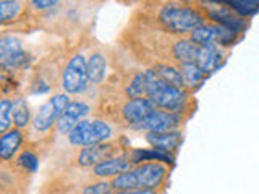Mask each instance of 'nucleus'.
I'll return each mask as SVG.
<instances>
[{"label": "nucleus", "instance_id": "6ab92c4d", "mask_svg": "<svg viewBox=\"0 0 259 194\" xmlns=\"http://www.w3.org/2000/svg\"><path fill=\"white\" fill-rule=\"evenodd\" d=\"M154 71H156L164 81H167L170 86H175V87H180V89H182V86H185L180 70L170 67V65H156Z\"/></svg>", "mask_w": 259, "mask_h": 194}, {"label": "nucleus", "instance_id": "f3484780", "mask_svg": "<svg viewBox=\"0 0 259 194\" xmlns=\"http://www.w3.org/2000/svg\"><path fill=\"white\" fill-rule=\"evenodd\" d=\"M180 73H182V78H183V84L190 86V87H194L196 84H199L201 81L206 78V75H207V73L202 70L199 65H196V63L182 65Z\"/></svg>", "mask_w": 259, "mask_h": 194}, {"label": "nucleus", "instance_id": "423d86ee", "mask_svg": "<svg viewBox=\"0 0 259 194\" xmlns=\"http://www.w3.org/2000/svg\"><path fill=\"white\" fill-rule=\"evenodd\" d=\"M70 105V99L67 94H57L51 97L46 104L40 105V109L37 112V115L34 117V128L37 131H47L55 121H59V118L63 115V112L67 110Z\"/></svg>", "mask_w": 259, "mask_h": 194}, {"label": "nucleus", "instance_id": "a878e982", "mask_svg": "<svg viewBox=\"0 0 259 194\" xmlns=\"http://www.w3.org/2000/svg\"><path fill=\"white\" fill-rule=\"evenodd\" d=\"M235 32L233 29H230V28H225V26H215V37L221 40V42L224 44V45H227V44H232L233 40H235Z\"/></svg>", "mask_w": 259, "mask_h": 194}, {"label": "nucleus", "instance_id": "20e7f679", "mask_svg": "<svg viewBox=\"0 0 259 194\" xmlns=\"http://www.w3.org/2000/svg\"><path fill=\"white\" fill-rule=\"evenodd\" d=\"M112 136V128L101 120H83L68 134V139L73 146H96L102 144Z\"/></svg>", "mask_w": 259, "mask_h": 194}, {"label": "nucleus", "instance_id": "f8f14e48", "mask_svg": "<svg viewBox=\"0 0 259 194\" xmlns=\"http://www.w3.org/2000/svg\"><path fill=\"white\" fill-rule=\"evenodd\" d=\"M146 139L154 149H162L167 152H174L182 142V134L170 131V133H148Z\"/></svg>", "mask_w": 259, "mask_h": 194}, {"label": "nucleus", "instance_id": "1a4fd4ad", "mask_svg": "<svg viewBox=\"0 0 259 194\" xmlns=\"http://www.w3.org/2000/svg\"><path fill=\"white\" fill-rule=\"evenodd\" d=\"M89 113V107L84 102H70V105L67 107V110L63 112V115L57 121V129L59 133L65 134V133H71L73 129L78 126V123H81L83 117H86Z\"/></svg>", "mask_w": 259, "mask_h": 194}, {"label": "nucleus", "instance_id": "412c9836", "mask_svg": "<svg viewBox=\"0 0 259 194\" xmlns=\"http://www.w3.org/2000/svg\"><path fill=\"white\" fill-rule=\"evenodd\" d=\"M126 95L132 99H144L146 95V73H138L126 86Z\"/></svg>", "mask_w": 259, "mask_h": 194}, {"label": "nucleus", "instance_id": "393cba45", "mask_svg": "<svg viewBox=\"0 0 259 194\" xmlns=\"http://www.w3.org/2000/svg\"><path fill=\"white\" fill-rule=\"evenodd\" d=\"M20 12V4L18 2H0V15H2V21L7 23L8 20H13V16Z\"/></svg>", "mask_w": 259, "mask_h": 194}, {"label": "nucleus", "instance_id": "b1692460", "mask_svg": "<svg viewBox=\"0 0 259 194\" xmlns=\"http://www.w3.org/2000/svg\"><path fill=\"white\" fill-rule=\"evenodd\" d=\"M12 110H13V102L4 99L2 104H0V131L4 134L8 133V128L12 126Z\"/></svg>", "mask_w": 259, "mask_h": 194}, {"label": "nucleus", "instance_id": "ddd939ff", "mask_svg": "<svg viewBox=\"0 0 259 194\" xmlns=\"http://www.w3.org/2000/svg\"><path fill=\"white\" fill-rule=\"evenodd\" d=\"M130 164H132V162H130V159H126V157H115V159L105 160L94 167V175L101 176V178L118 176L121 173L128 172Z\"/></svg>", "mask_w": 259, "mask_h": 194}, {"label": "nucleus", "instance_id": "7ed1b4c3", "mask_svg": "<svg viewBox=\"0 0 259 194\" xmlns=\"http://www.w3.org/2000/svg\"><path fill=\"white\" fill-rule=\"evenodd\" d=\"M160 20L172 32H186L202 26V15L188 7H175L167 5L160 12Z\"/></svg>", "mask_w": 259, "mask_h": 194}, {"label": "nucleus", "instance_id": "2eb2a0df", "mask_svg": "<svg viewBox=\"0 0 259 194\" xmlns=\"http://www.w3.org/2000/svg\"><path fill=\"white\" fill-rule=\"evenodd\" d=\"M199 48L201 47L194 44L193 40L182 39V40H178V42L174 45V55H175V59L180 62L182 65L196 63Z\"/></svg>", "mask_w": 259, "mask_h": 194}, {"label": "nucleus", "instance_id": "9b49d317", "mask_svg": "<svg viewBox=\"0 0 259 194\" xmlns=\"http://www.w3.org/2000/svg\"><path fill=\"white\" fill-rule=\"evenodd\" d=\"M0 59H2L4 67H21L26 62V54H24L20 40L13 37H4L2 45H0Z\"/></svg>", "mask_w": 259, "mask_h": 194}, {"label": "nucleus", "instance_id": "f257e3e1", "mask_svg": "<svg viewBox=\"0 0 259 194\" xmlns=\"http://www.w3.org/2000/svg\"><path fill=\"white\" fill-rule=\"evenodd\" d=\"M167 170L160 164H144L113 178L112 188L117 191L156 189L164 183Z\"/></svg>", "mask_w": 259, "mask_h": 194}, {"label": "nucleus", "instance_id": "0eeeda50", "mask_svg": "<svg viewBox=\"0 0 259 194\" xmlns=\"http://www.w3.org/2000/svg\"><path fill=\"white\" fill-rule=\"evenodd\" d=\"M117 149L118 148H115V144H110V142L89 146V148H84L79 152L78 162H79V165H83V167H96V165H99L101 162L115 159Z\"/></svg>", "mask_w": 259, "mask_h": 194}, {"label": "nucleus", "instance_id": "a211bd4d", "mask_svg": "<svg viewBox=\"0 0 259 194\" xmlns=\"http://www.w3.org/2000/svg\"><path fill=\"white\" fill-rule=\"evenodd\" d=\"M88 75L91 83H101L105 76V60L101 54H93L88 60Z\"/></svg>", "mask_w": 259, "mask_h": 194}, {"label": "nucleus", "instance_id": "c756f323", "mask_svg": "<svg viewBox=\"0 0 259 194\" xmlns=\"http://www.w3.org/2000/svg\"><path fill=\"white\" fill-rule=\"evenodd\" d=\"M32 5H36L37 8H49V7H54V5H57V2H44V0H36V2H32Z\"/></svg>", "mask_w": 259, "mask_h": 194}, {"label": "nucleus", "instance_id": "9d476101", "mask_svg": "<svg viewBox=\"0 0 259 194\" xmlns=\"http://www.w3.org/2000/svg\"><path fill=\"white\" fill-rule=\"evenodd\" d=\"M178 123H180V118H178L177 113L154 110L149 118L141 125V128L148 129L149 133H170L174 131V128Z\"/></svg>", "mask_w": 259, "mask_h": 194}, {"label": "nucleus", "instance_id": "6e6552de", "mask_svg": "<svg viewBox=\"0 0 259 194\" xmlns=\"http://www.w3.org/2000/svg\"><path fill=\"white\" fill-rule=\"evenodd\" d=\"M156 110L154 105L149 99H130L121 112H123V118L128 121L130 125H138L141 126L146 120L149 118L151 113Z\"/></svg>", "mask_w": 259, "mask_h": 194}, {"label": "nucleus", "instance_id": "4be33fe9", "mask_svg": "<svg viewBox=\"0 0 259 194\" xmlns=\"http://www.w3.org/2000/svg\"><path fill=\"white\" fill-rule=\"evenodd\" d=\"M12 117H13L15 125L18 128H24L29 125V109H28V104L23 99H18L16 102H13Z\"/></svg>", "mask_w": 259, "mask_h": 194}, {"label": "nucleus", "instance_id": "c85d7f7f", "mask_svg": "<svg viewBox=\"0 0 259 194\" xmlns=\"http://www.w3.org/2000/svg\"><path fill=\"white\" fill-rule=\"evenodd\" d=\"M115 194H156L152 189H130V191H117Z\"/></svg>", "mask_w": 259, "mask_h": 194}, {"label": "nucleus", "instance_id": "dca6fc26", "mask_svg": "<svg viewBox=\"0 0 259 194\" xmlns=\"http://www.w3.org/2000/svg\"><path fill=\"white\" fill-rule=\"evenodd\" d=\"M23 141V134L20 129H12L2 136V141H0V157L4 160H8L13 157V154L18 151L20 144Z\"/></svg>", "mask_w": 259, "mask_h": 194}, {"label": "nucleus", "instance_id": "bb28decb", "mask_svg": "<svg viewBox=\"0 0 259 194\" xmlns=\"http://www.w3.org/2000/svg\"><path fill=\"white\" fill-rule=\"evenodd\" d=\"M83 194H112V183H96L86 186Z\"/></svg>", "mask_w": 259, "mask_h": 194}, {"label": "nucleus", "instance_id": "5701e85b", "mask_svg": "<svg viewBox=\"0 0 259 194\" xmlns=\"http://www.w3.org/2000/svg\"><path fill=\"white\" fill-rule=\"evenodd\" d=\"M237 13L241 16H249L259 12V2L257 0H233V2H227Z\"/></svg>", "mask_w": 259, "mask_h": 194}, {"label": "nucleus", "instance_id": "39448f33", "mask_svg": "<svg viewBox=\"0 0 259 194\" xmlns=\"http://www.w3.org/2000/svg\"><path fill=\"white\" fill-rule=\"evenodd\" d=\"M88 62L84 60L83 55H75L65 67L62 76V87L68 94H79L88 89Z\"/></svg>", "mask_w": 259, "mask_h": 194}, {"label": "nucleus", "instance_id": "aec40b11", "mask_svg": "<svg viewBox=\"0 0 259 194\" xmlns=\"http://www.w3.org/2000/svg\"><path fill=\"white\" fill-rule=\"evenodd\" d=\"M191 40L196 45L199 47H204V45H209V44H214V39H215V28L212 26H199L196 29H193L191 32Z\"/></svg>", "mask_w": 259, "mask_h": 194}, {"label": "nucleus", "instance_id": "f03ea898", "mask_svg": "<svg viewBox=\"0 0 259 194\" xmlns=\"http://www.w3.org/2000/svg\"><path fill=\"white\" fill-rule=\"evenodd\" d=\"M146 95L156 107L172 113L180 112L186 102V92L180 87L170 86L154 70L146 71Z\"/></svg>", "mask_w": 259, "mask_h": 194}, {"label": "nucleus", "instance_id": "4468645a", "mask_svg": "<svg viewBox=\"0 0 259 194\" xmlns=\"http://www.w3.org/2000/svg\"><path fill=\"white\" fill-rule=\"evenodd\" d=\"M221 59H222V55H221V52H219L217 45L209 44V45H204V47L199 48L196 65H199V67L207 73V71H212V70L219 68Z\"/></svg>", "mask_w": 259, "mask_h": 194}, {"label": "nucleus", "instance_id": "cd10ccee", "mask_svg": "<svg viewBox=\"0 0 259 194\" xmlns=\"http://www.w3.org/2000/svg\"><path fill=\"white\" fill-rule=\"evenodd\" d=\"M18 162L24 168L31 170V172H36V170H37V157L34 156V154H31V152H23L20 156V159H18Z\"/></svg>", "mask_w": 259, "mask_h": 194}]
</instances>
